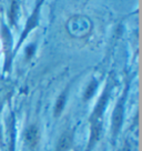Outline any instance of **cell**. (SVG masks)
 <instances>
[{
	"instance_id": "cell-7",
	"label": "cell",
	"mask_w": 142,
	"mask_h": 151,
	"mask_svg": "<svg viewBox=\"0 0 142 151\" xmlns=\"http://www.w3.org/2000/svg\"><path fill=\"white\" fill-rule=\"evenodd\" d=\"M95 89H97V81L92 80V82L88 86V88H87V90H85V97H83V98H85V101H87V100H89L91 97L93 96Z\"/></svg>"
},
{
	"instance_id": "cell-4",
	"label": "cell",
	"mask_w": 142,
	"mask_h": 151,
	"mask_svg": "<svg viewBox=\"0 0 142 151\" xmlns=\"http://www.w3.org/2000/svg\"><path fill=\"white\" fill-rule=\"evenodd\" d=\"M76 128H70L62 132L60 138L58 139L56 148L53 151H69L73 146V138H75Z\"/></svg>"
},
{
	"instance_id": "cell-6",
	"label": "cell",
	"mask_w": 142,
	"mask_h": 151,
	"mask_svg": "<svg viewBox=\"0 0 142 151\" xmlns=\"http://www.w3.org/2000/svg\"><path fill=\"white\" fill-rule=\"evenodd\" d=\"M68 91H69V86L62 91L61 93L59 94V97H58L57 100H56L55 109H53V117H55V118H59V116L61 114V112L63 111V109H65V104H66V101H67Z\"/></svg>"
},
{
	"instance_id": "cell-5",
	"label": "cell",
	"mask_w": 142,
	"mask_h": 151,
	"mask_svg": "<svg viewBox=\"0 0 142 151\" xmlns=\"http://www.w3.org/2000/svg\"><path fill=\"white\" fill-rule=\"evenodd\" d=\"M39 139H40V132L39 128L36 124H32L27 129V131L24 133V140L27 142V145L30 149H34L38 146Z\"/></svg>"
},
{
	"instance_id": "cell-1",
	"label": "cell",
	"mask_w": 142,
	"mask_h": 151,
	"mask_svg": "<svg viewBox=\"0 0 142 151\" xmlns=\"http://www.w3.org/2000/svg\"><path fill=\"white\" fill-rule=\"evenodd\" d=\"M111 89L112 87L111 85H108L103 90V92L101 94L100 99L95 104L93 111L90 116V137H89V141L87 145V149L85 151H92V149L95 147L98 141L101 138L102 134V129H103V114L107 108V104L109 101L110 93H111Z\"/></svg>"
},
{
	"instance_id": "cell-8",
	"label": "cell",
	"mask_w": 142,
	"mask_h": 151,
	"mask_svg": "<svg viewBox=\"0 0 142 151\" xmlns=\"http://www.w3.org/2000/svg\"><path fill=\"white\" fill-rule=\"evenodd\" d=\"M17 9H18V6H17V0H12V5H11V9H10V22L14 24L16 21V16H17Z\"/></svg>"
},
{
	"instance_id": "cell-2",
	"label": "cell",
	"mask_w": 142,
	"mask_h": 151,
	"mask_svg": "<svg viewBox=\"0 0 142 151\" xmlns=\"http://www.w3.org/2000/svg\"><path fill=\"white\" fill-rule=\"evenodd\" d=\"M127 92L128 88L124 89L122 96L120 97L119 101L114 107L113 113H112V120H111V131H112V138L113 140L118 137L119 132L122 128L123 117H124V108H126V100H127Z\"/></svg>"
},
{
	"instance_id": "cell-3",
	"label": "cell",
	"mask_w": 142,
	"mask_h": 151,
	"mask_svg": "<svg viewBox=\"0 0 142 151\" xmlns=\"http://www.w3.org/2000/svg\"><path fill=\"white\" fill-rule=\"evenodd\" d=\"M43 0H39V2L37 4L36 8L33 10V12L31 14V16L29 17V19L27 20V24H26V27L24 29V32L21 33V37L19 39V42L17 45V47L14 49V52L17 51L19 47L22 45V42L24 41V39L28 37V35L31 32V30L36 28L38 26V21H39V12H40V8H41V4H42Z\"/></svg>"
}]
</instances>
